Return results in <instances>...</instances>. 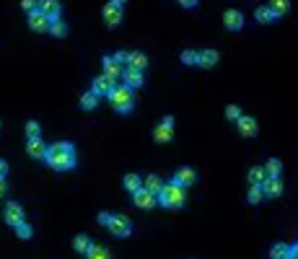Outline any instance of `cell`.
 <instances>
[{
    "instance_id": "obj_1",
    "label": "cell",
    "mask_w": 298,
    "mask_h": 259,
    "mask_svg": "<svg viewBox=\"0 0 298 259\" xmlns=\"http://www.w3.org/2000/svg\"><path fill=\"white\" fill-rule=\"evenodd\" d=\"M47 166L50 168H55V171H70V168H75V145L73 143H65V140H60V143H55V145H50V153H47Z\"/></svg>"
},
{
    "instance_id": "obj_2",
    "label": "cell",
    "mask_w": 298,
    "mask_h": 259,
    "mask_svg": "<svg viewBox=\"0 0 298 259\" xmlns=\"http://www.w3.org/2000/svg\"><path fill=\"white\" fill-rule=\"evenodd\" d=\"M184 202H187V192H184V187H179V184H163V189H161V195H158V205H163V207H168V210H179V207H184Z\"/></svg>"
},
{
    "instance_id": "obj_3",
    "label": "cell",
    "mask_w": 298,
    "mask_h": 259,
    "mask_svg": "<svg viewBox=\"0 0 298 259\" xmlns=\"http://www.w3.org/2000/svg\"><path fill=\"white\" fill-rule=\"evenodd\" d=\"M109 101H112V106H114L119 114H130V112L135 109V94H133V89H127L124 83L117 85L114 94L109 96Z\"/></svg>"
},
{
    "instance_id": "obj_4",
    "label": "cell",
    "mask_w": 298,
    "mask_h": 259,
    "mask_svg": "<svg viewBox=\"0 0 298 259\" xmlns=\"http://www.w3.org/2000/svg\"><path fill=\"white\" fill-rule=\"evenodd\" d=\"M107 228H109L112 236H117V239L133 236V223H130V218H124V215H112V223H109Z\"/></svg>"
},
{
    "instance_id": "obj_5",
    "label": "cell",
    "mask_w": 298,
    "mask_h": 259,
    "mask_svg": "<svg viewBox=\"0 0 298 259\" xmlns=\"http://www.w3.org/2000/svg\"><path fill=\"white\" fill-rule=\"evenodd\" d=\"M114 89H117V80L109 78V75H99V78L94 80V85H91V91H94L96 96H112Z\"/></svg>"
},
{
    "instance_id": "obj_6",
    "label": "cell",
    "mask_w": 298,
    "mask_h": 259,
    "mask_svg": "<svg viewBox=\"0 0 298 259\" xmlns=\"http://www.w3.org/2000/svg\"><path fill=\"white\" fill-rule=\"evenodd\" d=\"M122 3L119 0H112V3H107L104 6V21H107V26H119L122 24Z\"/></svg>"
},
{
    "instance_id": "obj_7",
    "label": "cell",
    "mask_w": 298,
    "mask_h": 259,
    "mask_svg": "<svg viewBox=\"0 0 298 259\" xmlns=\"http://www.w3.org/2000/svg\"><path fill=\"white\" fill-rule=\"evenodd\" d=\"M3 215H6V223L8 226H21L24 223V218H26V215H24V207L18 205V202H8L6 205V210H3Z\"/></svg>"
},
{
    "instance_id": "obj_8",
    "label": "cell",
    "mask_w": 298,
    "mask_h": 259,
    "mask_svg": "<svg viewBox=\"0 0 298 259\" xmlns=\"http://www.w3.org/2000/svg\"><path fill=\"white\" fill-rule=\"evenodd\" d=\"M223 26H226L228 31H241V26H244V13L236 11V8L226 11V13H223Z\"/></svg>"
},
{
    "instance_id": "obj_9",
    "label": "cell",
    "mask_w": 298,
    "mask_h": 259,
    "mask_svg": "<svg viewBox=\"0 0 298 259\" xmlns=\"http://www.w3.org/2000/svg\"><path fill=\"white\" fill-rule=\"evenodd\" d=\"M236 124H239V133H241L244 138H257V133H260L257 119H251V117H244V114H241V119H239Z\"/></svg>"
},
{
    "instance_id": "obj_10",
    "label": "cell",
    "mask_w": 298,
    "mask_h": 259,
    "mask_svg": "<svg viewBox=\"0 0 298 259\" xmlns=\"http://www.w3.org/2000/svg\"><path fill=\"white\" fill-rule=\"evenodd\" d=\"M133 202H135L140 210H153V205H158V197L151 195L148 189H140V192L133 195Z\"/></svg>"
},
{
    "instance_id": "obj_11",
    "label": "cell",
    "mask_w": 298,
    "mask_h": 259,
    "mask_svg": "<svg viewBox=\"0 0 298 259\" xmlns=\"http://www.w3.org/2000/svg\"><path fill=\"white\" fill-rule=\"evenodd\" d=\"M29 26H31V31H50L52 21L41 11H34V13H29Z\"/></svg>"
},
{
    "instance_id": "obj_12",
    "label": "cell",
    "mask_w": 298,
    "mask_h": 259,
    "mask_svg": "<svg viewBox=\"0 0 298 259\" xmlns=\"http://www.w3.org/2000/svg\"><path fill=\"white\" fill-rule=\"evenodd\" d=\"M195 182H197V174H195V168H189V166H182L174 174V184H179V187H192Z\"/></svg>"
},
{
    "instance_id": "obj_13",
    "label": "cell",
    "mask_w": 298,
    "mask_h": 259,
    "mask_svg": "<svg viewBox=\"0 0 298 259\" xmlns=\"http://www.w3.org/2000/svg\"><path fill=\"white\" fill-rule=\"evenodd\" d=\"M26 153H29L31 158H47L50 148L41 143V138H34V140H26Z\"/></svg>"
},
{
    "instance_id": "obj_14",
    "label": "cell",
    "mask_w": 298,
    "mask_h": 259,
    "mask_svg": "<svg viewBox=\"0 0 298 259\" xmlns=\"http://www.w3.org/2000/svg\"><path fill=\"white\" fill-rule=\"evenodd\" d=\"M122 78H124V85H127V89H133V91H135V89H140V85L145 83V75H143V73H138V70H133V68H127Z\"/></svg>"
},
{
    "instance_id": "obj_15",
    "label": "cell",
    "mask_w": 298,
    "mask_h": 259,
    "mask_svg": "<svg viewBox=\"0 0 298 259\" xmlns=\"http://www.w3.org/2000/svg\"><path fill=\"white\" fill-rule=\"evenodd\" d=\"M39 11L45 13L52 24L60 21V3H57V0H45V3H39Z\"/></svg>"
},
{
    "instance_id": "obj_16",
    "label": "cell",
    "mask_w": 298,
    "mask_h": 259,
    "mask_svg": "<svg viewBox=\"0 0 298 259\" xmlns=\"http://www.w3.org/2000/svg\"><path fill=\"white\" fill-rule=\"evenodd\" d=\"M101 65H104V75H109V78H114V80H117L119 75H124L122 65H119V62H117L114 57H109V55H107V57L101 60Z\"/></svg>"
},
{
    "instance_id": "obj_17",
    "label": "cell",
    "mask_w": 298,
    "mask_h": 259,
    "mask_svg": "<svg viewBox=\"0 0 298 259\" xmlns=\"http://www.w3.org/2000/svg\"><path fill=\"white\" fill-rule=\"evenodd\" d=\"M218 60H221V55H218L216 50H202L200 57H197V65H200V68H216Z\"/></svg>"
},
{
    "instance_id": "obj_18",
    "label": "cell",
    "mask_w": 298,
    "mask_h": 259,
    "mask_svg": "<svg viewBox=\"0 0 298 259\" xmlns=\"http://www.w3.org/2000/svg\"><path fill=\"white\" fill-rule=\"evenodd\" d=\"M262 192H265V197H280V195H283V182H280V177H278V179H267V182L262 184Z\"/></svg>"
},
{
    "instance_id": "obj_19",
    "label": "cell",
    "mask_w": 298,
    "mask_h": 259,
    "mask_svg": "<svg viewBox=\"0 0 298 259\" xmlns=\"http://www.w3.org/2000/svg\"><path fill=\"white\" fill-rule=\"evenodd\" d=\"M172 138H174V127H168V124H158L153 130V140L156 143H168Z\"/></svg>"
},
{
    "instance_id": "obj_20",
    "label": "cell",
    "mask_w": 298,
    "mask_h": 259,
    "mask_svg": "<svg viewBox=\"0 0 298 259\" xmlns=\"http://www.w3.org/2000/svg\"><path fill=\"white\" fill-rule=\"evenodd\" d=\"M267 179H270V177H267V171H265L262 166H251V168H249V182H251V184L262 187Z\"/></svg>"
},
{
    "instance_id": "obj_21",
    "label": "cell",
    "mask_w": 298,
    "mask_h": 259,
    "mask_svg": "<svg viewBox=\"0 0 298 259\" xmlns=\"http://www.w3.org/2000/svg\"><path fill=\"white\" fill-rule=\"evenodd\" d=\"M127 68H133V70L143 73V70L148 68V57H145L143 52H130V62H127Z\"/></svg>"
},
{
    "instance_id": "obj_22",
    "label": "cell",
    "mask_w": 298,
    "mask_h": 259,
    "mask_svg": "<svg viewBox=\"0 0 298 259\" xmlns=\"http://www.w3.org/2000/svg\"><path fill=\"white\" fill-rule=\"evenodd\" d=\"M143 189H148L151 195H161V189H163V182H161V177H156V174H151V177H145V182H143Z\"/></svg>"
},
{
    "instance_id": "obj_23",
    "label": "cell",
    "mask_w": 298,
    "mask_h": 259,
    "mask_svg": "<svg viewBox=\"0 0 298 259\" xmlns=\"http://www.w3.org/2000/svg\"><path fill=\"white\" fill-rule=\"evenodd\" d=\"M290 256H293V246L288 244H275L270 249V259H290Z\"/></svg>"
},
{
    "instance_id": "obj_24",
    "label": "cell",
    "mask_w": 298,
    "mask_h": 259,
    "mask_svg": "<svg viewBox=\"0 0 298 259\" xmlns=\"http://www.w3.org/2000/svg\"><path fill=\"white\" fill-rule=\"evenodd\" d=\"M122 184H124V189L130 192V195H135V192H140V189H143V182H140V177H138V174H127V177L122 179Z\"/></svg>"
},
{
    "instance_id": "obj_25",
    "label": "cell",
    "mask_w": 298,
    "mask_h": 259,
    "mask_svg": "<svg viewBox=\"0 0 298 259\" xmlns=\"http://www.w3.org/2000/svg\"><path fill=\"white\" fill-rule=\"evenodd\" d=\"M96 106H99V96H96L94 91H89V94L80 96V109H83V112H94Z\"/></svg>"
},
{
    "instance_id": "obj_26",
    "label": "cell",
    "mask_w": 298,
    "mask_h": 259,
    "mask_svg": "<svg viewBox=\"0 0 298 259\" xmlns=\"http://www.w3.org/2000/svg\"><path fill=\"white\" fill-rule=\"evenodd\" d=\"M262 200H265V192H262V187L251 184V187H249V192H246V202H249V205H260Z\"/></svg>"
},
{
    "instance_id": "obj_27",
    "label": "cell",
    "mask_w": 298,
    "mask_h": 259,
    "mask_svg": "<svg viewBox=\"0 0 298 259\" xmlns=\"http://www.w3.org/2000/svg\"><path fill=\"white\" fill-rule=\"evenodd\" d=\"M254 18H257L260 24H272V21H275L270 6H257V11H254Z\"/></svg>"
},
{
    "instance_id": "obj_28",
    "label": "cell",
    "mask_w": 298,
    "mask_h": 259,
    "mask_svg": "<svg viewBox=\"0 0 298 259\" xmlns=\"http://www.w3.org/2000/svg\"><path fill=\"white\" fill-rule=\"evenodd\" d=\"M270 11H272L275 18H280V16H285V13L290 11V3H288V0H272V3H270Z\"/></svg>"
},
{
    "instance_id": "obj_29",
    "label": "cell",
    "mask_w": 298,
    "mask_h": 259,
    "mask_svg": "<svg viewBox=\"0 0 298 259\" xmlns=\"http://www.w3.org/2000/svg\"><path fill=\"white\" fill-rule=\"evenodd\" d=\"M86 259H112V254H109V249H104V246H99V244H91Z\"/></svg>"
},
{
    "instance_id": "obj_30",
    "label": "cell",
    "mask_w": 298,
    "mask_h": 259,
    "mask_svg": "<svg viewBox=\"0 0 298 259\" xmlns=\"http://www.w3.org/2000/svg\"><path fill=\"white\" fill-rule=\"evenodd\" d=\"M73 249L78 251V254H89V249H91V239L89 236H75V241H73Z\"/></svg>"
},
{
    "instance_id": "obj_31",
    "label": "cell",
    "mask_w": 298,
    "mask_h": 259,
    "mask_svg": "<svg viewBox=\"0 0 298 259\" xmlns=\"http://www.w3.org/2000/svg\"><path fill=\"white\" fill-rule=\"evenodd\" d=\"M265 171H267V177H270V179H278V177H280V171H283V163H280L278 158H270L267 166H265Z\"/></svg>"
},
{
    "instance_id": "obj_32",
    "label": "cell",
    "mask_w": 298,
    "mask_h": 259,
    "mask_svg": "<svg viewBox=\"0 0 298 259\" xmlns=\"http://www.w3.org/2000/svg\"><path fill=\"white\" fill-rule=\"evenodd\" d=\"M50 34L57 36V39H65V36H68V24H65V21H55V24L50 26Z\"/></svg>"
},
{
    "instance_id": "obj_33",
    "label": "cell",
    "mask_w": 298,
    "mask_h": 259,
    "mask_svg": "<svg viewBox=\"0 0 298 259\" xmlns=\"http://www.w3.org/2000/svg\"><path fill=\"white\" fill-rule=\"evenodd\" d=\"M39 135H41L39 122H34V119H31V122H26V138H29V140H34V138H39Z\"/></svg>"
},
{
    "instance_id": "obj_34",
    "label": "cell",
    "mask_w": 298,
    "mask_h": 259,
    "mask_svg": "<svg viewBox=\"0 0 298 259\" xmlns=\"http://www.w3.org/2000/svg\"><path fill=\"white\" fill-rule=\"evenodd\" d=\"M16 236H18V239H24V241H29V239L34 236V231H31V226L24 221L21 226H16Z\"/></svg>"
},
{
    "instance_id": "obj_35",
    "label": "cell",
    "mask_w": 298,
    "mask_h": 259,
    "mask_svg": "<svg viewBox=\"0 0 298 259\" xmlns=\"http://www.w3.org/2000/svg\"><path fill=\"white\" fill-rule=\"evenodd\" d=\"M197 57H200V52H195V50H184L182 52V62L184 65H197Z\"/></svg>"
},
{
    "instance_id": "obj_36",
    "label": "cell",
    "mask_w": 298,
    "mask_h": 259,
    "mask_svg": "<svg viewBox=\"0 0 298 259\" xmlns=\"http://www.w3.org/2000/svg\"><path fill=\"white\" fill-rule=\"evenodd\" d=\"M226 117H228L231 122H239V119H241V109H239L236 104H228V106H226Z\"/></svg>"
},
{
    "instance_id": "obj_37",
    "label": "cell",
    "mask_w": 298,
    "mask_h": 259,
    "mask_svg": "<svg viewBox=\"0 0 298 259\" xmlns=\"http://www.w3.org/2000/svg\"><path fill=\"white\" fill-rule=\"evenodd\" d=\"M112 57H114V60H117L119 65H124V62H130V52H124V50H119V52H114Z\"/></svg>"
},
{
    "instance_id": "obj_38",
    "label": "cell",
    "mask_w": 298,
    "mask_h": 259,
    "mask_svg": "<svg viewBox=\"0 0 298 259\" xmlns=\"http://www.w3.org/2000/svg\"><path fill=\"white\" fill-rule=\"evenodd\" d=\"M99 223H101V226H109V223H112V215H109L107 210H101V212H99Z\"/></svg>"
},
{
    "instance_id": "obj_39",
    "label": "cell",
    "mask_w": 298,
    "mask_h": 259,
    "mask_svg": "<svg viewBox=\"0 0 298 259\" xmlns=\"http://www.w3.org/2000/svg\"><path fill=\"white\" fill-rule=\"evenodd\" d=\"M182 6H184V8H197L195 0H182Z\"/></svg>"
},
{
    "instance_id": "obj_40",
    "label": "cell",
    "mask_w": 298,
    "mask_h": 259,
    "mask_svg": "<svg viewBox=\"0 0 298 259\" xmlns=\"http://www.w3.org/2000/svg\"><path fill=\"white\" fill-rule=\"evenodd\" d=\"M0 168H3V179H8V161L0 163Z\"/></svg>"
},
{
    "instance_id": "obj_41",
    "label": "cell",
    "mask_w": 298,
    "mask_h": 259,
    "mask_svg": "<svg viewBox=\"0 0 298 259\" xmlns=\"http://www.w3.org/2000/svg\"><path fill=\"white\" fill-rule=\"evenodd\" d=\"M161 124H168V127H174V117H163V122Z\"/></svg>"
},
{
    "instance_id": "obj_42",
    "label": "cell",
    "mask_w": 298,
    "mask_h": 259,
    "mask_svg": "<svg viewBox=\"0 0 298 259\" xmlns=\"http://www.w3.org/2000/svg\"><path fill=\"white\" fill-rule=\"evenodd\" d=\"M0 189H3V195H8V179H3V182H0Z\"/></svg>"
},
{
    "instance_id": "obj_43",
    "label": "cell",
    "mask_w": 298,
    "mask_h": 259,
    "mask_svg": "<svg viewBox=\"0 0 298 259\" xmlns=\"http://www.w3.org/2000/svg\"><path fill=\"white\" fill-rule=\"evenodd\" d=\"M290 259H298V244L293 246V256H290Z\"/></svg>"
}]
</instances>
